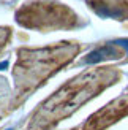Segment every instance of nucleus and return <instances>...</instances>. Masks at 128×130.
Masks as SVG:
<instances>
[{
    "label": "nucleus",
    "instance_id": "6",
    "mask_svg": "<svg viewBox=\"0 0 128 130\" xmlns=\"http://www.w3.org/2000/svg\"><path fill=\"white\" fill-rule=\"evenodd\" d=\"M17 108L14 92H11L10 84L3 76H0V119L8 116L13 109Z\"/></svg>",
    "mask_w": 128,
    "mask_h": 130
},
{
    "label": "nucleus",
    "instance_id": "1",
    "mask_svg": "<svg viewBox=\"0 0 128 130\" xmlns=\"http://www.w3.org/2000/svg\"><path fill=\"white\" fill-rule=\"evenodd\" d=\"M120 78L122 71L116 67H98L74 76L32 113L27 130H49L55 127L60 121L78 111L84 103L116 84Z\"/></svg>",
    "mask_w": 128,
    "mask_h": 130
},
{
    "label": "nucleus",
    "instance_id": "3",
    "mask_svg": "<svg viewBox=\"0 0 128 130\" xmlns=\"http://www.w3.org/2000/svg\"><path fill=\"white\" fill-rule=\"evenodd\" d=\"M17 13V21L25 27L38 29H74L82 22L73 10L54 0H38L27 3Z\"/></svg>",
    "mask_w": 128,
    "mask_h": 130
},
{
    "label": "nucleus",
    "instance_id": "4",
    "mask_svg": "<svg viewBox=\"0 0 128 130\" xmlns=\"http://www.w3.org/2000/svg\"><path fill=\"white\" fill-rule=\"evenodd\" d=\"M128 116V94L117 97L116 100L109 102L106 106L95 111L86 122L74 127L73 130H104L116 124L117 121Z\"/></svg>",
    "mask_w": 128,
    "mask_h": 130
},
{
    "label": "nucleus",
    "instance_id": "2",
    "mask_svg": "<svg viewBox=\"0 0 128 130\" xmlns=\"http://www.w3.org/2000/svg\"><path fill=\"white\" fill-rule=\"evenodd\" d=\"M81 46L74 41H62L60 44L43 49H22L14 65V97L17 106L25 102L32 92L43 86L62 67L71 62Z\"/></svg>",
    "mask_w": 128,
    "mask_h": 130
},
{
    "label": "nucleus",
    "instance_id": "7",
    "mask_svg": "<svg viewBox=\"0 0 128 130\" xmlns=\"http://www.w3.org/2000/svg\"><path fill=\"white\" fill-rule=\"evenodd\" d=\"M8 38H10V29H0V51L6 44Z\"/></svg>",
    "mask_w": 128,
    "mask_h": 130
},
{
    "label": "nucleus",
    "instance_id": "5",
    "mask_svg": "<svg viewBox=\"0 0 128 130\" xmlns=\"http://www.w3.org/2000/svg\"><path fill=\"white\" fill-rule=\"evenodd\" d=\"M89 6L101 16L125 21L128 19V0H87Z\"/></svg>",
    "mask_w": 128,
    "mask_h": 130
}]
</instances>
